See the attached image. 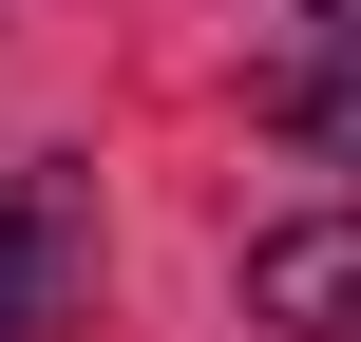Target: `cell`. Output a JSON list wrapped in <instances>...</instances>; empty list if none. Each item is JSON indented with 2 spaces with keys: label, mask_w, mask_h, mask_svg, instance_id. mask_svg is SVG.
<instances>
[{
  "label": "cell",
  "mask_w": 361,
  "mask_h": 342,
  "mask_svg": "<svg viewBox=\"0 0 361 342\" xmlns=\"http://www.w3.org/2000/svg\"><path fill=\"white\" fill-rule=\"evenodd\" d=\"M305 19H324V38H343V57H361V0H305Z\"/></svg>",
  "instance_id": "277c9868"
},
{
  "label": "cell",
  "mask_w": 361,
  "mask_h": 342,
  "mask_svg": "<svg viewBox=\"0 0 361 342\" xmlns=\"http://www.w3.org/2000/svg\"><path fill=\"white\" fill-rule=\"evenodd\" d=\"M247 324H286V342H361V209H305V228H267V248H247Z\"/></svg>",
  "instance_id": "7a4b0ae2"
},
{
  "label": "cell",
  "mask_w": 361,
  "mask_h": 342,
  "mask_svg": "<svg viewBox=\"0 0 361 342\" xmlns=\"http://www.w3.org/2000/svg\"><path fill=\"white\" fill-rule=\"evenodd\" d=\"M247 114H267L286 152H324V171H361V57H267V76H247Z\"/></svg>",
  "instance_id": "3957f363"
},
{
  "label": "cell",
  "mask_w": 361,
  "mask_h": 342,
  "mask_svg": "<svg viewBox=\"0 0 361 342\" xmlns=\"http://www.w3.org/2000/svg\"><path fill=\"white\" fill-rule=\"evenodd\" d=\"M76 305H95V171L19 152L0 171V342H57Z\"/></svg>",
  "instance_id": "6da1fadb"
}]
</instances>
